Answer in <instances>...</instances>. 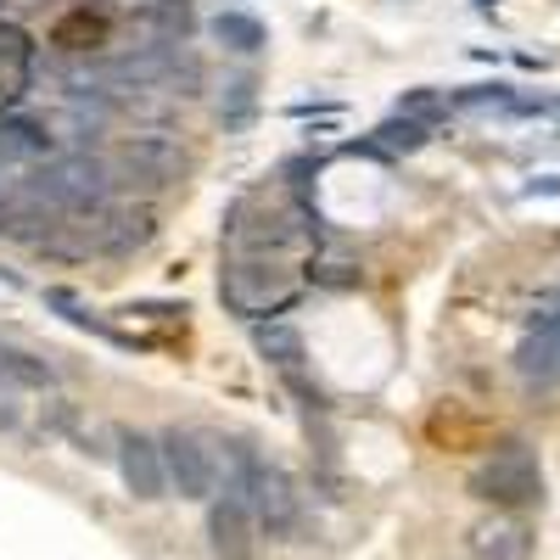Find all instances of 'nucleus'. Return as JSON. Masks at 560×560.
Returning a JSON list of instances; mask_svg holds the SVG:
<instances>
[{"label":"nucleus","mask_w":560,"mask_h":560,"mask_svg":"<svg viewBox=\"0 0 560 560\" xmlns=\"http://www.w3.org/2000/svg\"><path fill=\"white\" fill-rule=\"evenodd\" d=\"M107 191H113L107 163L90 158V152H68V158L39 163L23 197L34 208H45V213H90V208L107 202Z\"/></svg>","instance_id":"nucleus-1"},{"label":"nucleus","mask_w":560,"mask_h":560,"mask_svg":"<svg viewBox=\"0 0 560 560\" xmlns=\"http://www.w3.org/2000/svg\"><path fill=\"white\" fill-rule=\"evenodd\" d=\"M471 493L482 504H504V510H522L544 499V471H538V454L527 443H499L477 471H471Z\"/></svg>","instance_id":"nucleus-2"},{"label":"nucleus","mask_w":560,"mask_h":560,"mask_svg":"<svg viewBox=\"0 0 560 560\" xmlns=\"http://www.w3.org/2000/svg\"><path fill=\"white\" fill-rule=\"evenodd\" d=\"M230 499H242L269 538H292L303 527V499H298L292 477L280 471V465H264L258 459L253 471H247V482H242V493H230Z\"/></svg>","instance_id":"nucleus-3"},{"label":"nucleus","mask_w":560,"mask_h":560,"mask_svg":"<svg viewBox=\"0 0 560 560\" xmlns=\"http://www.w3.org/2000/svg\"><path fill=\"white\" fill-rule=\"evenodd\" d=\"M158 448H163V477H168V488L179 499H213L219 459L208 454V443L197 432H163Z\"/></svg>","instance_id":"nucleus-4"},{"label":"nucleus","mask_w":560,"mask_h":560,"mask_svg":"<svg viewBox=\"0 0 560 560\" xmlns=\"http://www.w3.org/2000/svg\"><path fill=\"white\" fill-rule=\"evenodd\" d=\"M118 477H124V488L135 493V499H163L168 493V477H163V448H158V438H147V432H124L118 438Z\"/></svg>","instance_id":"nucleus-5"},{"label":"nucleus","mask_w":560,"mask_h":560,"mask_svg":"<svg viewBox=\"0 0 560 560\" xmlns=\"http://www.w3.org/2000/svg\"><path fill=\"white\" fill-rule=\"evenodd\" d=\"M34 79V34L23 23H0V118H7Z\"/></svg>","instance_id":"nucleus-6"},{"label":"nucleus","mask_w":560,"mask_h":560,"mask_svg":"<svg viewBox=\"0 0 560 560\" xmlns=\"http://www.w3.org/2000/svg\"><path fill=\"white\" fill-rule=\"evenodd\" d=\"M174 168H179V152L163 147V140H129V147L107 163L113 185H135V179L140 185H168Z\"/></svg>","instance_id":"nucleus-7"},{"label":"nucleus","mask_w":560,"mask_h":560,"mask_svg":"<svg viewBox=\"0 0 560 560\" xmlns=\"http://www.w3.org/2000/svg\"><path fill=\"white\" fill-rule=\"evenodd\" d=\"M208 544L219 560H253V510L242 499H213L208 504Z\"/></svg>","instance_id":"nucleus-8"},{"label":"nucleus","mask_w":560,"mask_h":560,"mask_svg":"<svg viewBox=\"0 0 560 560\" xmlns=\"http://www.w3.org/2000/svg\"><path fill=\"white\" fill-rule=\"evenodd\" d=\"M34 163H51V129H45L39 118L7 113V118H0V174L34 168Z\"/></svg>","instance_id":"nucleus-9"},{"label":"nucleus","mask_w":560,"mask_h":560,"mask_svg":"<svg viewBox=\"0 0 560 560\" xmlns=\"http://www.w3.org/2000/svg\"><path fill=\"white\" fill-rule=\"evenodd\" d=\"M516 370H522L527 382H538V387L560 382V314L538 319L533 331L522 337V348H516Z\"/></svg>","instance_id":"nucleus-10"},{"label":"nucleus","mask_w":560,"mask_h":560,"mask_svg":"<svg viewBox=\"0 0 560 560\" xmlns=\"http://www.w3.org/2000/svg\"><path fill=\"white\" fill-rule=\"evenodd\" d=\"M471 549H477V560H527V527H516V522H493V527H477L471 533Z\"/></svg>","instance_id":"nucleus-11"},{"label":"nucleus","mask_w":560,"mask_h":560,"mask_svg":"<svg viewBox=\"0 0 560 560\" xmlns=\"http://www.w3.org/2000/svg\"><path fill=\"white\" fill-rule=\"evenodd\" d=\"M213 39L230 45V51H242V57H253V51H264V23L247 18V12H219L213 18Z\"/></svg>","instance_id":"nucleus-12"},{"label":"nucleus","mask_w":560,"mask_h":560,"mask_svg":"<svg viewBox=\"0 0 560 560\" xmlns=\"http://www.w3.org/2000/svg\"><path fill=\"white\" fill-rule=\"evenodd\" d=\"M432 140V129L427 124H409V118H387L382 129H376V140H370V152H420Z\"/></svg>","instance_id":"nucleus-13"},{"label":"nucleus","mask_w":560,"mask_h":560,"mask_svg":"<svg viewBox=\"0 0 560 560\" xmlns=\"http://www.w3.org/2000/svg\"><path fill=\"white\" fill-rule=\"evenodd\" d=\"M258 342H264V353H269L280 370H287L292 382H298V370H303V342L287 331V325H264V331H258Z\"/></svg>","instance_id":"nucleus-14"},{"label":"nucleus","mask_w":560,"mask_h":560,"mask_svg":"<svg viewBox=\"0 0 560 560\" xmlns=\"http://www.w3.org/2000/svg\"><path fill=\"white\" fill-rule=\"evenodd\" d=\"M448 113V96H443V90H404V96H398V118H409V124H438Z\"/></svg>","instance_id":"nucleus-15"},{"label":"nucleus","mask_w":560,"mask_h":560,"mask_svg":"<svg viewBox=\"0 0 560 560\" xmlns=\"http://www.w3.org/2000/svg\"><path fill=\"white\" fill-rule=\"evenodd\" d=\"M147 23L163 39H185L191 34V7H185V0H158V7H147Z\"/></svg>","instance_id":"nucleus-16"},{"label":"nucleus","mask_w":560,"mask_h":560,"mask_svg":"<svg viewBox=\"0 0 560 560\" xmlns=\"http://www.w3.org/2000/svg\"><path fill=\"white\" fill-rule=\"evenodd\" d=\"M0 376H18V382H28V387H51V382H57L51 364H34L28 353H12V348H0Z\"/></svg>","instance_id":"nucleus-17"},{"label":"nucleus","mask_w":560,"mask_h":560,"mask_svg":"<svg viewBox=\"0 0 560 560\" xmlns=\"http://www.w3.org/2000/svg\"><path fill=\"white\" fill-rule=\"evenodd\" d=\"M454 107H516V96L504 84H477V90H459Z\"/></svg>","instance_id":"nucleus-18"},{"label":"nucleus","mask_w":560,"mask_h":560,"mask_svg":"<svg viewBox=\"0 0 560 560\" xmlns=\"http://www.w3.org/2000/svg\"><path fill=\"white\" fill-rule=\"evenodd\" d=\"M18 420H23V409H18V387L0 376V432H12Z\"/></svg>","instance_id":"nucleus-19"},{"label":"nucleus","mask_w":560,"mask_h":560,"mask_svg":"<svg viewBox=\"0 0 560 560\" xmlns=\"http://www.w3.org/2000/svg\"><path fill=\"white\" fill-rule=\"evenodd\" d=\"M482 7H488V0H482Z\"/></svg>","instance_id":"nucleus-20"}]
</instances>
